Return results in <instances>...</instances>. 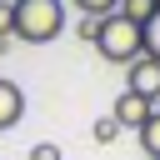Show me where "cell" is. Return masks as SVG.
<instances>
[{"label":"cell","mask_w":160,"mask_h":160,"mask_svg":"<svg viewBox=\"0 0 160 160\" xmlns=\"http://www.w3.org/2000/svg\"><path fill=\"white\" fill-rule=\"evenodd\" d=\"M155 5H160V0H155Z\"/></svg>","instance_id":"15"},{"label":"cell","mask_w":160,"mask_h":160,"mask_svg":"<svg viewBox=\"0 0 160 160\" xmlns=\"http://www.w3.org/2000/svg\"><path fill=\"white\" fill-rule=\"evenodd\" d=\"M75 5H80L85 15H95V20H105V15H115V10H120V0H75Z\"/></svg>","instance_id":"9"},{"label":"cell","mask_w":160,"mask_h":160,"mask_svg":"<svg viewBox=\"0 0 160 160\" xmlns=\"http://www.w3.org/2000/svg\"><path fill=\"white\" fill-rule=\"evenodd\" d=\"M135 135H140V150H145V160H160V110H155V115H150V120H145Z\"/></svg>","instance_id":"6"},{"label":"cell","mask_w":160,"mask_h":160,"mask_svg":"<svg viewBox=\"0 0 160 160\" xmlns=\"http://www.w3.org/2000/svg\"><path fill=\"white\" fill-rule=\"evenodd\" d=\"M160 105H150L145 95H135V90H120V100H115V110H110V120L120 125V130H140L150 115H155Z\"/></svg>","instance_id":"4"},{"label":"cell","mask_w":160,"mask_h":160,"mask_svg":"<svg viewBox=\"0 0 160 160\" xmlns=\"http://www.w3.org/2000/svg\"><path fill=\"white\" fill-rule=\"evenodd\" d=\"M90 135H95L100 145H115V140H120V125H115V120L105 115V120H95V130H90Z\"/></svg>","instance_id":"10"},{"label":"cell","mask_w":160,"mask_h":160,"mask_svg":"<svg viewBox=\"0 0 160 160\" xmlns=\"http://www.w3.org/2000/svg\"><path fill=\"white\" fill-rule=\"evenodd\" d=\"M10 25H15V10H10V0H0V40H15Z\"/></svg>","instance_id":"12"},{"label":"cell","mask_w":160,"mask_h":160,"mask_svg":"<svg viewBox=\"0 0 160 160\" xmlns=\"http://www.w3.org/2000/svg\"><path fill=\"white\" fill-rule=\"evenodd\" d=\"M95 35H100V20H95V15H85V20H80V40H90V45H95Z\"/></svg>","instance_id":"13"},{"label":"cell","mask_w":160,"mask_h":160,"mask_svg":"<svg viewBox=\"0 0 160 160\" xmlns=\"http://www.w3.org/2000/svg\"><path fill=\"white\" fill-rule=\"evenodd\" d=\"M125 90H135V95H145L150 105H160V60H150V55L130 60V65H125Z\"/></svg>","instance_id":"3"},{"label":"cell","mask_w":160,"mask_h":160,"mask_svg":"<svg viewBox=\"0 0 160 160\" xmlns=\"http://www.w3.org/2000/svg\"><path fill=\"white\" fill-rule=\"evenodd\" d=\"M95 50H100V60H110V65H130V60L145 55V35H140V25H130L125 15H105V20H100V35H95Z\"/></svg>","instance_id":"2"},{"label":"cell","mask_w":160,"mask_h":160,"mask_svg":"<svg viewBox=\"0 0 160 160\" xmlns=\"http://www.w3.org/2000/svg\"><path fill=\"white\" fill-rule=\"evenodd\" d=\"M25 160H65V150L55 145V140H40V145H30V155Z\"/></svg>","instance_id":"11"},{"label":"cell","mask_w":160,"mask_h":160,"mask_svg":"<svg viewBox=\"0 0 160 160\" xmlns=\"http://www.w3.org/2000/svg\"><path fill=\"white\" fill-rule=\"evenodd\" d=\"M10 10H15L10 35L25 40V45H45V40H55L60 25H65V5H60V0H15Z\"/></svg>","instance_id":"1"},{"label":"cell","mask_w":160,"mask_h":160,"mask_svg":"<svg viewBox=\"0 0 160 160\" xmlns=\"http://www.w3.org/2000/svg\"><path fill=\"white\" fill-rule=\"evenodd\" d=\"M10 5H15V0H10Z\"/></svg>","instance_id":"14"},{"label":"cell","mask_w":160,"mask_h":160,"mask_svg":"<svg viewBox=\"0 0 160 160\" xmlns=\"http://www.w3.org/2000/svg\"><path fill=\"white\" fill-rule=\"evenodd\" d=\"M20 115H25V90L15 80H0V130L20 125Z\"/></svg>","instance_id":"5"},{"label":"cell","mask_w":160,"mask_h":160,"mask_svg":"<svg viewBox=\"0 0 160 160\" xmlns=\"http://www.w3.org/2000/svg\"><path fill=\"white\" fill-rule=\"evenodd\" d=\"M140 35H145V55H150V60H160V5H155V15L145 20V30H140Z\"/></svg>","instance_id":"8"},{"label":"cell","mask_w":160,"mask_h":160,"mask_svg":"<svg viewBox=\"0 0 160 160\" xmlns=\"http://www.w3.org/2000/svg\"><path fill=\"white\" fill-rule=\"evenodd\" d=\"M115 15H125L130 25H140V30H145V20L155 15V0H120V10H115Z\"/></svg>","instance_id":"7"}]
</instances>
